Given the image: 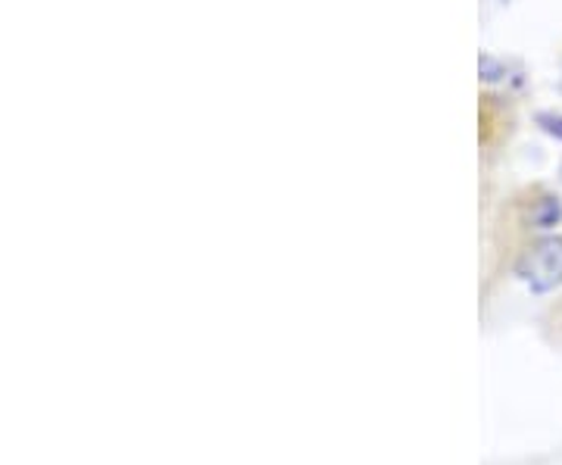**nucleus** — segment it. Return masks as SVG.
I'll return each mask as SVG.
<instances>
[{"label":"nucleus","instance_id":"obj_1","mask_svg":"<svg viewBox=\"0 0 562 465\" xmlns=\"http://www.w3.org/2000/svg\"><path fill=\"white\" fill-rule=\"evenodd\" d=\"M519 279L531 291L547 294L562 284V238H541L525 250V257L516 265Z\"/></svg>","mask_w":562,"mask_h":465}]
</instances>
